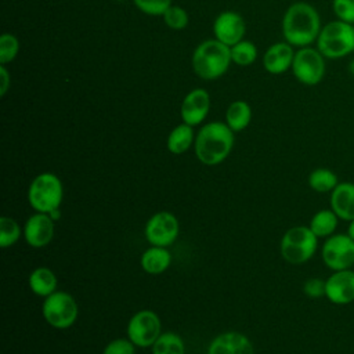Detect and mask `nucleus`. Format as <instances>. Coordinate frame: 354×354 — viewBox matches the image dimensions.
Instances as JSON below:
<instances>
[{"label": "nucleus", "mask_w": 354, "mask_h": 354, "mask_svg": "<svg viewBox=\"0 0 354 354\" xmlns=\"http://www.w3.org/2000/svg\"><path fill=\"white\" fill-rule=\"evenodd\" d=\"M322 24L319 12L306 1H296L288 7L282 18V35L286 43L301 48L317 41Z\"/></svg>", "instance_id": "f257e3e1"}, {"label": "nucleus", "mask_w": 354, "mask_h": 354, "mask_svg": "<svg viewBox=\"0 0 354 354\" xmlns=\"http://www.w3.org/2000/svg\"><path fill=\"white\" fill-rule=\"evenodd\" d=\"M234 147V131L221 122L203 124L194 142V151L198 160L206 166H216L224 162Z\"/></svg>", "instance_id": "f03ea898"}, {"label": "nucleus", "mask_w": 354, "mask_h": 354, "mask_svg": "<svg viewBox=\"0 0 354 354\" xmlns=\"http://www.w3.org/2000/svg\"><path fill=\"white\" fill-rule=\"evenodd\" d=\"M231 50L217 39L202 41L192 54V68L203 80H216L230 68Z\"/></svg>", "instance_id": "7ed1b4c3"}, {"label": "nucleus", "mask_w": 354, "mask_h": 354, "mask_svg": "<svg viewBox=\"0 0 354 354\" xmlns=\"http://www.w3.org/2000/svg\"><path fill=\"white\" fill-rule=\"evenodd\" d=\"M317 48L326 59H342L354 53V25L333 19L322 25Z\"/></svg>", "instance_id": "20e7f679"}, {"label": "nucleus", "mask_w": 354, "mask_h": 354, "mask_svg": "<svg viewBox=\"0 0 354 354\" xmlns=\"http://www.w3.org/2000/svg\"><path fill=\"white\" fill-rule=\"evenodd\" d=\"M28 203L35 212L47 213L61 207L64 201V185L58 176L51 171L37 174L28 187Z\"/></svg>", "instance_id": "39448f33"}, {"label": "nucleus", "mask_w": 354, "mask_h": 354, "mask_svg": "<svg viewBox=\"0 0 354 354\" xmlns=\"http://www.w3.org/2000/svg\"><path fill=\"white\" fill-rule=\"evenodd\" d=\"M318 236L308 225H296L289 228L281 238L279 250L286 263L304 264L317 252Z\"/></svg>", "instance_id": "423d86ee"}, {"label": "nucleus", "mask_w": 354, "mask_h": 354, "mask_svg": "<svg viewBox=\"0 0 354 354\" xmlns=\"http://www.w3.org/2000/svg\"><path fill=\"white\" fill-rule=\"evenodd\" d=\"M41 314L50 326L55 329H68L76 322L79 307L71 293L55 290L44 299Z\"/></svg>", "instance_id": "0eeeda50"}, {"label": "nucleus", "mask_w": 354, "mask_h": 354, "mask_svg": "<svg viewBox=\"0 0 354 354\" xmlns=\"http://www.w3.org/2000/svg\"><path fill=\"white\" fill-rule=\"evenodd\" d=\"M290 69L299 83L304 86H317L325 77L326 58L317 47H301L295 51Z\"/></svg>", "instance_id": "6e6552de"}, {"label": "nucleus", "mask_w": 354, "mask_h": 354, "mask_svg": "<svg viewBox=\"0 0 354 354\" xmlns=\"http://www.w3.org/2000/svg\"><path fill=\"white\" fill-rule=\"evenodd\" d=\"M162 333V321L152 310H140L134 313L126 328L127 337L136 347H151Z\"/></svg>", "instance_id": "1a4fd4ad"}, {"label": "nucleus", "mask_w": 354, "mask_h": 354, "mask_svg": "<svg viewBox=\"0 0 354 354\" xmlns=\"http://www.w3.org/2000/svg\"><path fill=\"white\" fill-rule=\"evenodd\" d=\"M180 232V223L174 213L160 210L152 214L144 227V235L149 245L167 248L176 242Z\"/></svg>", "instance_id": "9d476101"}, {"label": "nucleus", "mask_w": 354, "mask_h": 354, "mask_svg": "<svg viewBox=\"0 0 354 354\" xmlns=\"http://www.w3.org/2000/svg\"><path fill=\"white\" fill-rule=\"evenodd\" d=\"M321 257L332 271L347 270L354 264V241L347 234H333L324 242Z\"/></svg>", "instance_id": "9b49d317"}, {"label": "nucleus", "mask_w": 354, "mask_h": 354, "mask_svg": "<svg viewBox=\"0 0 354 354\" xmlns=\"http://www.w3.org/2000/svg\"><path fill=\"white\" fill-rule=\"evenodd\" d=\"M22 230L25 242L33 249H40L53 241L55 224L50 214L36 212L28 217Z\"/></svg>", "instance_id": "f8f14e48"}, {"label": "nucleus", "mask_w": 354, "mask_h": 354, "mask_svg": "<svg viewBox=\"0 0 354 354\" xmlns=\"http://www.w3.org/2000/svg\"><path fill=\"white\" fill-rule=\"evenodd\" d=\"M325 297L337 306L354 301V271L350 268L333 271L325 279Z\"/></svg>", "instance_id": "ddd939ff"}, {"label": "nucleus", "mask_w": 354, "mask_h": 354, "mask_svg": "<svg viewBox=\"0 0 354 354\" xmlns=\"http://www.w3.org/2000/svg\"><path fill=\"white\" fill-rule=\"evenodd\" d=\"M210 111V95L203 88L191 90L183 100L180 115L183 123L189 126L201 124Z\"/></svg>", "instance_id": "4468645a"}, {"label": "nucleus", "mask_w": 354, "mask_h": 354, "mask_svg": "<svg viewBox=\"0 0 354 354\" xmlns=\"http://www.w3.org/2000/svg\"><path fill=\"white\" fill-rule=\"evenodd\" d=\"M245 21L235 11L221 12L213 22V33L216 39L228 47L243 40Z\"/></svg>", "instance_id": "2eb2a0df"}, {"label": "nucleus", "mask_w": 354, "mask_h": 354, "mask_svg": "<svg viewBox=\"0 0 354 354\" xmlns=\"http://www.w3.org/2000/svg\"><path fill=\"white\" fill-rule=\"evenodd\" d=\"M206 354H254V347L246 335L228 330L213 337Z\"/></svg>", "instance_id": "dca6fc26"}, {"label": "nucleus", "mask_w": 354, "mask_h": 354, "mask_svg": "<svg viewBox=\"0 0 354 354\" xmlns=\"http://www.w3.org/2000/svg\"><path fill=\"white\" fill-rule=\"evenodd\" d=\"M295 51L293 46L286 41L274 43L263 57L264 69L271 75H281L292 68Z\"/></svg>", "instance_id": "f3484780"}, {"label": "nucleus", "mask_w": 354, "mask_h": 354, "mask_svg": "<svg viewBox=\"0 0 354 354\" xmlns=\"http://www.w3.org/2000/svg\"><path fill=\"white\" fill-rule=\"evenodd\" d=\"M330 209L340 220H354V183H339L330 192Z\"/></svg>", "instance_id": "a211bd4d"}, {"label": "nucleus", "mask_w": 354, "mask_h": 354, "mask_svg": "<svg viewBox=\"0 0 354 354\" xmlns=\"http://www.w3.org/2000/svg\"><path fill=\"white\" fill-rule=\"evenodd\" d=\"M171 253L162 246H149L140 257L141 268L151 275L163 274L171 264Z\"/></svg>", "instance_id": "6ab92c4d"}, {"label": "nucleus", "mask_w": 354, "mask_h": 354, "mask_svg": "<svg viewBox=\"0 0 354 354\" xmlns=\"http://www.w3.org/2000/svg\"><path fill=\"white\" fill-rule=\"evenodd\" d=\"M29 289L39 297L46 299L57 290L58 279L55 272L48 267H37L32 270L28 278Z\"/></svg>", "instance_id": "aec40b11"}, {"label": "nucleus", "mask_w": 354, "mask_h": 354, "mask_svg": "<svg viewBox=\"0 0 354 354\" xmlns=\"http://www.w3.org/2000/svg\"><path fill=\"white\" fill-rule=\"evenodd\" d=\"M194 142H195V136H194L192 126L187 123H181L169 133L166 140V147L171 153L181 155L187 152Z\"/></svg>", "instance_id": "412c9836"}, {"label": "nucleus", "mask_w": 354, "mask_h": 354, "mask_svg": "<svg viewBox=\"0 0 354 354\" xmlns=\"http://www.w3.org/2000/svg\"><path fill=\"white\" fill-rule=\"evenodd\" d=\"M252 120V108L246 101L238 100L228 105L225 111V123L235 133L246 129Z\"/></svg>", "instance_id": "4be33fe9"}, {"label": "nucleus", "mask_w": 354, "mask_h": 354, "mask_svg": "<svg viewBox=\"0 0 354 354\" xmlns=\"http://www.w3.org/2000/svg\"><path fill=\"white\" fill-rule=\"evenodd\" d=\"M339 217L332 209H321L313 214L308 227L318 238H328L333 235Z\"/></svg>", "instance_id": "5701e85b"}, {"label": "nucleus", "mask_w": 354, "mask_h": 354, "mask_svg": "<svg viewBox=\"0 0 354 354\" xmlns=\"http://www.w3.org/2000/svg\"><path fill=\"white\" fill-rule=\"evenodd\" d=\"M152 354H185V343L176 332H162L151 346Z\"/></svg>", "instance_id": "b1692460"}, {"label": "nucleus", "mask_w": 354, "mask_h": 354, "mask_svg": "<svg viewBox=\"0 0 354 354\" xmlns=\"http://www.w3.org/2000/svg\"><path fill=\"white\" fill-rule=\"evenodd\" d=\"M339 184L337 176L326 167H317L308 174V185L313 191L319 194L332 192Z\"/></svg>", "instance_id": "393cba45"}, {"label": "nucleus", "mask_w": 354, "mask_h": 354, "mask_svg": "<svg viewBox=\"0 0 354 354\" xmlns=\"http://www.w3.org/2000/svg\"><path fill=\"white\" fill-rule=\"evenodd\" d=\"M22 234L24 230H21V225L17 223V220L10 216L0 217V246L3 249L15 245Z\"/></svg>", "instance_id": "a878e982"}, {"label": "nucleus", "mask_w": 354, "mask_h": 354, "mask_svg": "<svg viewBox=\"0 0 354 354\" xmlns=\"http://www.w3.org/2000/svg\"><path fill=\"white\" fill-rule=\"evenodd\" d=\"M231 50V59L234 64L239 66H248L254 62L257 58V48L249 40H241L239 43L230 47Z\"/></svg>", "instance_id": "bb28decb"}, {"label": "nucleus", "mask_w": 354, "mask_h": 354, "mask_svg": "<svg viewBox=\"0 0 354 354\" xmlns=\"http://www.w3.org/2000/svg\"><path fill=\"white\" fill-rule=\"evenodd\" d=\"M162 17L163 22L173 30H181L188 25V14L180 6H170Z\"/></svg>", "instance_id": "cd10ccee"}, {"label": "nucleus", "mask_w": 354, "mask_h": 354, "mask_svg": "<svg viewBox=\"0 0 354 354\" xmlns=\"http://www.w3.org/2000/svg\"><path fill=\"white\" fill-rule=\"evenodd\" d=\"M19 51V41L11 33H3L0 36V64L4 65L15 59Z\"/></svg>", "instance_id": "c85d7f7f"}, {"label": "nucleus", "mask_w": 354, "mask_h": 354, "mask_svg": "<svg viewBox=\"0 0 354 354\" xmlns=\"http://www.w3.org/2000/svg\"><path fill=\"white\" fill-rule=\"evenodd\" d=\"M133 1L141 12L152 17H162L166 12V10L171 6V0H133Z\"/></svg>", "instance_id": "c756f323"}, {"label": "nucleus", "mask_w": 354, "mask_h": 354, "mask_svg": "<svg viewBox=\"0 0 354 354\" xmlns=\"http://www.w3.org/2000/svg\"><path fill=\"white\" fill-rule=\"evenodd\" d=\"M332 11L336 19L354 25V0H332Z\"/></svg>", "instance_id": "7c9ffc66"}, {"label": "nucleus", "mask_w": 354, "mask_h": 354, "mask_svg": "<svg viewBox=\"0 0 354 354\" xmlns=\"http://www.w3.org/2000/svg\"><path fill=\"white\" fill-rule=\"evenodd\" d=\"M102 354H136V346L129 337H118L104 347Z\"/></svg>", "instance_id": "2f4dec72"}, {"label": "nucleus", "mask_w": 354, "mask_h": 354, "mask_svg": "<svg viewBox=\"0 0 354 354\" xmlns=\"http://www.w3.org/2000/svg\"><path fill=\"white\" fill-rule=\"evenodd\" d=\"M303 292L311 299H318L325 296V279L308 278L303 285Z\"/></svg>", "instance_id": "473e14b6"}, {"label": "nucleus", "mask_w": 354, "mask_h": 354, "mask_svg": "<svg viewBox=\"0 0 354 354\" xmlns=\"http://www.w3.org/2000/svg\"><path fill=\"white\" fill-rule=\"evenodd\" d=\"M0 80H1L0 95H6V93L8 90V86H10V75H8L7 69L3 65L0 66Z\"/></svg>", "instance_id": "72a5a7b5"}, {"label": "nucleus", "mask_w": 354, "mask_h": 354, "mask_svg": "<svg viewBox=\"0 0 354 354\" xmlns=\"http://www.w3.org/2000/svg\"><path fill=\"white\" fill-rule=\"evenodd\" d=\"M347 235L354 241V220L348 221V227H347Z\"/></svg>", "instance_id": "f704fd0d"}, {"label": "nucleus", "mask_w": 354, "mask_h": 354, "mask_svg": "<svg viewBox=\"0 0 354 354\" xmlns=\"http://www.w3.org/2000/svg\"><path fill=\"white\" fill-rule=\"evenodd\" d=\"M347 71H348V73L354 77V57L348 61V65H347Z\"/></svg>", "instance_id": "c9c22d12"}]
</instances>
